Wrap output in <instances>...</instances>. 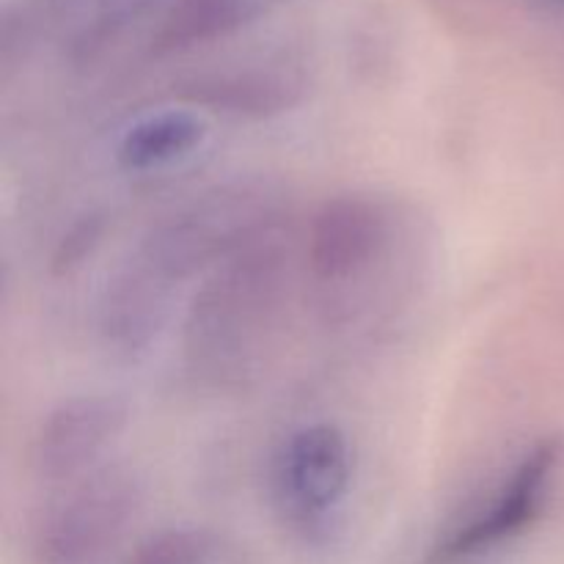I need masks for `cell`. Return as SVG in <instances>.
I'll return each instance as SVG.
<instances>
[{
	"instance_id": "8",
	"label": "cell",
	"mask_w": 564,
	"mask_h": 564,
	"mask_svg": "<svg viewBox=\"0 0 564 564\" xmlns=\"http://www.w3.org/2000/svg\"><path fill=\"white\" fill-rule=\"evenodd\" d=\"M306 94V77L292 66H242L213 72L180 88V97L207 110L264 121L295 108Z\"/></svg>"
},
{
	"instance_id": "11",
	"label": "cell",
	"mask_w": 564,
	"mask_h": 564,
	"mask_svg": "<svg viewBox=\"0 0 564 564\" xmlns=\"http://www.w3.org/2000/svg\"><path fill=\"white\" fill-rule=\"evenodd\" d=\"M158 3L160 0H86V14L77 28L75 42H72L75 58L91 61Z\"/></svg>"
},
{
	"instance_id": "6",
	"label": "cell",
	"mask_w": 564,
	"mask_h": 564,
	"mask_svg": "<svg viewBox=\"0 0 564 564\" xmlns=\"http://www.w3.org/2000/svg\"><path fill=\"white\" fill-rule=\"evenodd\" d=\"M138 482L119 468L91 471L72 485L39 527L47 564H80L113 543L138 510Z\"/></svg>"
},
{
	"instance_id": "4",
	"label": "cell",
	"mask_w": 564,
	"mask_h": 564,
	"mask_svg": "<svg viewBox=\"0 0 564 564\" xmlns=\"http://www.w3.org/2000/svg\"><path fill=\"white\" fill-rule=\"evenodd\" d=\"M564 474V435L534 441L479 505L468 507L430 549V564L488 554L543 518Z\"/></svg>"
},
{
	"instance_id": "2",
	"label": "cell",
	"mask_w": 564,
	"mask_h": 564,
	"mask_svg": "<svg viewBox=\"0 0 564 564\" xmlns=\"http://www.w3.org/2000/svg\"><path fill=\"white\" fill-rule=\"evenodd\" d=\"M306 279L325 323L378 330L413 295L422 231L405 204L380 193H339L306 231Z\"/></svg>"
},
{
	"instance_id": "9",
	"label": "cell",
	"mask_w": 564,
	"mask_h": 564,
	"mask_svg": "<svg viewBox=\"0 0 564 564\" xmlns=\"http://www.w3.org/2000/svg\"><path fill=\"white\" fill-rule=\"evenodd\" d=\"M207 141V121L187 108L154 110L132 121L119 138L116 160L124 171L149 174L182 163Z\"/></svg>"
},
{
	"instance_id": "5",
	"label": "cell",
	"mask_w": 564,
	"mask_h": 564,
	"mask_svg": "<svg viewBox=\"0 0 564 564\" xmlns=\"http://www.w3.org/2000/svg\"><path fill=\"white\" fill-rule=\"evenodd\" d=\"M352 488V446L345 430L314 422L281 444L273 463L275 510L306 540L328 538Z\"/></svg>"
},
{
	"instance_id": "10",
	"label": "cell",
	"mask_w": 564,
	"mask_h": 564,
	"mask_svg": "<svg viewBox=\"0 0 564 564\" xmlns=\"http://www.w3.org/2000/svg\"><path fill=\"white\" fill-rule=\"evenodd\" d=\"M284 3L290 0H174L154 36V47L176 53L215 42L253 25Z\"/></svg>"
},
{
	"instance_id": "1",
	"label": "cell",
	"mask_w": 564,
	"mask_h": 564,
	"mask_svg": "<svg viewBox=\"0 0 564 564\" xmlns=\"http://www.w3.org/2000/svg\"><path fill=\"white\" fill-rule=\"evenodd\" d=\"M279 224V193L259 180L226 182L160 220L108 281L99 314L105 341L121 352L147 347L182 281L209 273Z\"/></svg>"
},
{
	"instance_id": "12",
	"label": "cell",
	"mask_w": 564,
	"mask_h": 564,
	"mask_svg": "<svg viewBox=\"0 0 564 564\" xmlns=\"http://www.w3.org/2000/svg\"><path fill=\"white\" fill-rule=\"evenodd\" d=\"M99 237H102V218L99 215H86V218L77 220L66 231L64 240L58 242V251L53 257L55 273H69L77 264H83V259L91 257L94 248L99 246Z\"/></svg>"
},
{
	"instance_id": "3",
	"label": "cell",
	"mask_w": 564,
	"mask_h": 564,
	"mask_svg": "<svg viewBox=\"0 0 564 564\" xmlns=\"http://www.w3.org/2000/svg\"><path fill=\"white\" fill-rule=\"evenodd\" d=\"M290 284V253L279 231L209 270L182 325V352L193 378L213 389L251 383L279 339Z\"/></svg>"
},
{
	"instance_id": "7",
	"label": "cell",
	"mask_w": 564,
	"mask_h": 564,
	"mask_svg": "<svg viewBox=\"0 0 564 564\" xmlns=\"http://www.w3.org/2000/svg\"><path fill=\"white\" fill-rule=\"evenodd\" d=\"M127 424L124 402L116 397H72L55 405L39 424L31 466L42 482H72L91 474Z\"/></svg>"
}]
</instances>
